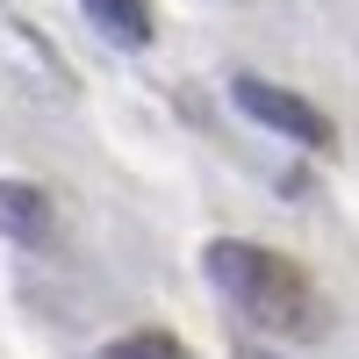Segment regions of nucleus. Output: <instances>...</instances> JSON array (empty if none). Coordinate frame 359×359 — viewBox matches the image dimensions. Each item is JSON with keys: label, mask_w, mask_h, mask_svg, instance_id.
I'll return each mask as SVG.
<instances>
[{"label": "nucleus", "mask_w": 359, "mask_h": 359, "mask_svg": "<svg viewBox=\"0 0 359 359\" xmlns=\"http://www.w3.org/2000/svg\"><path fill=\"white\" fill-rule=\"evenodd\" d=\"M201 266H208V280H216V294L237 316H252L259 331H273V338H316L323 331L302 266H287L280 252H259L245 237H216V245L201 252Z\"/></svg>", "instance_id": "1"}, {"label": "nucleus", "mask_w": 359, "mask_h": 359, "mask_svg": "<svg viewBox=\"0 0 359 359\" xmlns=\"http://www.w3.org/2000/svg\"><path fill=\"white\" fill-rule=\"evenodd\" d=\"M230 101L245 108L259 130H273V137H294V144H331V115L309 108L302 94H287V86H273V79H237V86H230Z\"/></svg>", "instance_id": "2"}, {"label": "nucleus", "mask_w": 359, "mask_h": 359, "mask_svg": "<svg viewBox=\"0 0 359 359\" xmlns=\"http://www.w3.org/2000/svg\"><path fill=\"white\" fill-rule=\"evenodd\" d=\"M79 8H86V22H94L115 50H144L151 43V8H144V0H79Z\"/></svg>", "instance_id": "3"}, {"label": "nucleus", "mask_w": 359, "mask_h": 359, "mask_svg": "<svg viewBox=\"0 0 359 359\" xmlns=\"http://www.w3.org/2000/svg\"><path fill=\"white\" fill-rule=\"evenodd\" d=\"M0 230L43 245V237H50V201H43V187H29V180H0Z\"/></svg>", "instance_id": "4"}, {"label": "nucleus", "mask_w": 359, "mask_h": 359, "mask_svg": "<svg viewBox=\"0 0 359 359\" xmlns=\"http://www.w3.org/2000/svg\"><path fill=\"white\" fill-rule=\"evenodd\" d=\"M101 359H187V352H180L172 338H158V331H144V338H115Z\"/></svg>", "instance_id": "5"}, {"label": "nucleus", "mask_w": 359, "mask_h": 359, "mask_svg": "<svg viewBox=\"0 0 359 359\" xmlns=\"http://www.w3.org/2000/svg\"><path fill=\"white\" fill-rule=\"evenodd\" d=\"M237 359H280V352H259V345H245V352H237Z\"/></svg>", "instance_id": "6"}]
</instances>
